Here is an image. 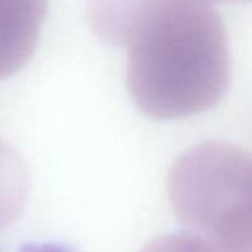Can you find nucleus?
Returning a JSON list of instances; mask_svg holds the SVG:
<instances>
[{"instance_id":"f257e3e1","label":"nucleus","mask_w":252,"mask_h":252,"mask_svg":"<svg viewBox=\"0 0 252 252\" xmlns=\"http://www.w3.org/2000/svg\"><path fill=\"white\" fill-rule=\"evenodd\" d=\"M92 30L129 52V80L166 116L212 107L224 89L215 63L190 51L168 0H89Z\"/></svg>"},{"instance_id":"f03ea898","label":"nucleus","mask_w":252,"mask_h":252,"mask_svg":"<svg viewBox=\"0 0 252 252\" xmlns=\"http://www.w3.org/2000/svg\"><path fill=\"white\" fill-rule=\"evenodd\" d=\"M184 218L217 252H252V155L230 143H208L175 174Z\"/></svg>"},{"instance_id":"7ed1b4c3","label":"nucleus","mask_w":252,"mask_h":252,"mask_svg":"<svg viewBox=\"0 0 252 252\" xmlns=\"http://www.w3.org/2000/svg\"><path fill=\"white\" fill-rule=\"evenodd\" d=\"M48 12V0H0V77L32 57Z\"/></svg>"},{"instance_id":"20e7f679","label":"nucleus","mask_w":252,"mask_h":252,"mask_svg":"<svg viewBox=\"0 0 252 252\" xmlns=\"http://www.w3.org/2000/svg\"><path fill=\"white\" fill-rule=\"evenodd\" d=\"M20 252H73L61 245H27Z\"/></svg>"}]
</instances>
